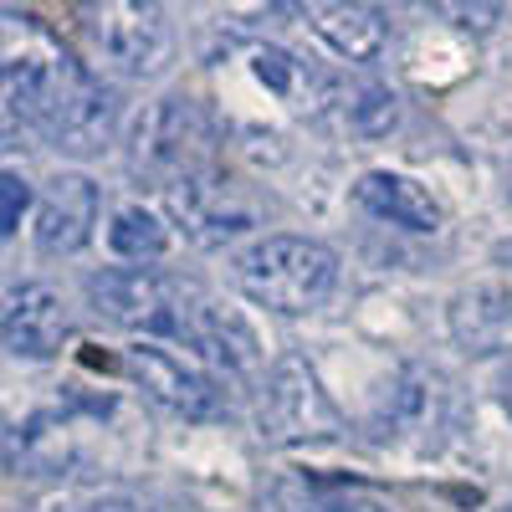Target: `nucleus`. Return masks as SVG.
Returning a JSON list of instances; mask_svg holds the SVG:
<instances>
[{
  "instance_id": "nucleus-14",
  "label": "nucleus",
  "mask_w": 512,
  "mask_h": 512,
  "mask_svg": "<svg viewBox=\"0 0 512 512\" xmlns=\"http://www.w3.org/2000/svg\"><path fill=\"white\" fill-rule=\"evenodd\" d=\"M451 338L466 349V354H497V349H512V287L502 282H477L451 297Z\"/></svg>"
},
{
  "instance_id": "nucleus-22",
  "label": "nucleus",
  "mask_w": 512,
  "mask_h": 512,
  "mask_svg": "<svg viewBox=\"0 0 512 512\" xmlns=\"http://www.w3.org/2000/svg\"><path fill=\"white\" fill-rule=\"evenodd\" d=\"M16 461H21V431L0 415V472H11Z\"/></svg>"
},
{
  "instance_id": "nucleus-15",
  "label": "nucleus",
  "mask_w": 512,
  "mask_h": 512,
  "mask_svg": "<svg viewBox=\"0 0 512 512\" xmlns=\"http://www.w3.org/2000/svg\"><path fill=\"white\" fill-rule=\"evenodd\" d=\"M308 31L338 62H379V52L390 47V16L379 6H308Z\"/></svg>"
},
{
  "instance_id": "nucleus-18",
  "label": "nucleus",
  "mask_w": 512,
  "mask_h": 512,
  "mask_svg": "<svg viewBox=\"0 0 512 512\" xmlns=\"http://www.w3.org/2000/svg\"><path fill=\"white\" fill-rule=\"evenodd\" d=\"M108 246H113V256H123V262H159V256L169 251V226L144 205H123L108 221Z\"/></svg>"
},
{
  "instance_id": "nucleus-25",
  "label": "nucleus",
  "mask_w": 512,
  "mask_h": 512,
  "mask_svg": "<svg viewBox=\"0 0 512 512\" xmlns=\"http://www.w3.org/2000/svg\"><path fill=\"white\" fill-rule=\"evenodd\" d=\"M497 256H502V262H512V241H502V246H497Z\"/></svg>"
},
{
  "instance_id": "nucleus-12",
  "label": "nucleus",
  "mask_w": 512,
  "mask_h": 512,
  "mask_svg": "<svg viewBox=\"0 0 512 512\" xmlns=\"http://www.w3.org/2000/svg\"><path fill=\"white\" fill-rule=\"evenodd\" d=\"M57 47L16 52L0 62V139H16L26 128H47L57 103Z\"/></svg>"
},
{
  "instance_id": "nucleus-19",
  "label": "nucleus",
  "mask_w": 512,
  "mask_h": 512,
  "mask_svg": "<svg viewBox=\"0 0 512 512\" xmlns=\"http://www.w3.org/2000/svg\"><path fill=\"white\" fill-rule=\"evenodd\" d=\"M251 72L262 77L277 98H292V103L303 98V62L287 57L282 47H256L251 52Z\"/></svg>"
},
{
  "instance_id": "nucleus-24",
  "label": "nucleus",
  "mask_w": 512,
  "mask_h": 512,
  "mask_svg": "<svg viewBox=\"0 0 512 512\" xmlns=\"http://www.w3.org/2000/svg\"><path fill=\"white\" fill-rule=\"evenodd\" d=\"M502 410H507V415H512V369H507V374H502Z\"/></svg>"
},
{
  "instance_id": "nucleus-17",
  "label": "nucleus",
  "mask_w": 512,
  "mask_h": 512,
  "mask_svg": "<svg viewBox=\"0 0 512 512\" xmlns=\"http://www.w3.org/2000/svg\"><path fill=\"white\" fill-rule=\"evenodd\" d=\"M333 103H338V113H344L354 139H390L400 128V98H395V88H384V82L359 77V82H349V88H338Z\"/></svg>"
},
{
  "instance_id": "nucleus-3",
  "label": "nucleus",
  "mask_w": 512,
  "mask_h": 512,
  "mask_svg": "<svg viewBox=\"0 0 512 512\" xmlns=\"http://www.w3.org/2000/svg\"><path fill=\"white\" fill-rule=\"evenodd\" d=\"M451 410H456V395L441 369L431 364H400L364 420V431L379 451H410V456H425L436 451L451 431Z\"/></svg>"
},
{
  "instance_id": "nucleus-11",
  "label": "nucleus",
  "mask_w": 512,
  "mask_h": 512,
  "mask_svg": "<svg viewBox=\"0 0 512 512\" xmlns=\"http://www.w3.org/2000/svg\"><path fill=\"white\" fill-rule=\"evenodd\" d=\"M98 210H103V195L88 175H72V169H62V175L47 180V190H41L36 200V251L41 256H72L93 241L98 231Z\"/></svg>"
},
{
  "instance_id": "nucleus-13",
  "label": "nucleus",
  "mask_w": 512,
  "mask_h": 512,
  "mask_svg": "<svg viewBox=\"0 0 512 512\" xmlns=\"http://www.w3.org/2000/svg\"><path fill=\"white\" fill-rule=\"evenodd\" d=\"M354 205L369 210L374 221L395 226V231H410V236H436L446 226V210L441 200L415 185L410 175H395V169H369V175L354 180Z\"/></svg>"
},
{
  "instance_id": "nucleus-6",
  "label": "nucleus",
  "mask_w": 512,
  "mask_h": 512,
  "mask_svg": "<svg viewBox=\"0 0 512 512\" xmlns=\"http://www.w3.org/2000/svg\"><path fill=\"white\" fill-rule=\"evenodd\" d=\"M164 205H169V221L205 251L231 246V241H241V236H251L256 226H262V200H256L241 180L221 175L216 164L195 169V175H185L180 185H169Z\"/></svg>"
},
{
  "instance_id": "nucleus-5",
  "label": "nucleus",
  "mask_w": 512,
  "mask_h": 512,
  "mask_svg": "<svg viewBox=\"0 0 512 512\" xmlns=\"http://www.w3.org/2000/svg\"><path fill=\"white\" fill-rule=\"evenodd\" d=\"M262 436L272 446H323V441H344V410L333 405L323 390V379L308 369V359H277L262 379Z\"/></svg>"
},
{
  "instance_id": "nucleus-20",
  "label": "nucleus",
  "mask_w": 512,
  "mask_h": 512,
  "mask_svg": "<svg viewBox=\"0 0 512 512\" xmlns=\"http://www.w3.org/2000/svg\"><path fill=\"white\" fill-rule=\"evenodd\" d=\"M31 185H26V175L21 169H0V236H16V226H21V216L31 210Z\"/></svg>"
},
{
  "instance_id": "nucleus-23",
  "label": "nucleus",
  "mask_w": 512,
  "mask_h": 512,
  "mask_svg": "<svg viewBox=\"0 0 512 512\" xmlns=\"http://www.w3.org/2000/svg\"><path fill=\"white\" fill-rule=\"evenodd\" d=\"M82 512H144V507H139V502H118V497H113V502H93V507H82Z\"/></svg>"
},
{
  "instance_id": "nucleus-2",
  "label": "nucleus",
  "mask_w": 512,
  "mask_h": 512,
  "mask_svg": "<svg viewBox=\"0 0 512 512\" xmlns=\"http://www.w3.org/2000/svg\"><path fill=\"white\" fill-rule=\"evenodd\" d=\"M210 144H216V123L195 98H154L128 128V175L149 190H169L195 169H210Z\"/></svg>"
},
{
  "instance_id": "nucleus-21",
  "label": "nucleus",
  "mask_w": 512,
  "mask_h": 512,
  "mask_svg": "<svg viewBox=\"0 0 512 512\" xmlns=\"http://www.w3.org/2000/svg\"><path fill=\"white\" fill-rule=\"evenodd\" d=\"M436 11H441V16H456L461 26H492V21L502 16L497 6H436Z\"/></svg>"
},
{
  "instance_id": "nucleus-7",
  "label": "nucleus",
  "mask_w": 512,
  "mask_h": 512,
  "mask_svg": "<svg viewBox=\"0 0 512 512\" xmlns=\"http://www.w3.org/2000/svg\"><path fill=\"white\" fill-rule=\"evenodd\" d=\"M113 128H118V93L108 82L82 67L77 57H57V103L47 118V144L67 159H93L113 144Z\"/></svg>"
},
{
  "instance_id": "nucleus-9",
  "label": "nucleus",
  "mask_w": 512,
  "mask_h": 512,
  "mask_svg": "<svg viewBox=\"0 0 512 512\" xmlns=\"http://www.w3.org/2000/svg\"><path fill=\"white\" fill-rule=\"evenodd\" d=\"M123 369L154 405H164L180 420H226L231 415V395L216 374H205L200 364L169 354L159 344H134L123 354Z\"/></svg>"
},
{
  "instance_id": "nucleus-4",
  "label": "nucleus",
  "mask_w": 512,
  "mask_h": 512,
  "mask_svg": "<svg viewBox=\"0 0 512 512\" xmlns=\"http://www.w3.org/2000/svg\"><path fill=\"white\" fill-rule=\"evenodd\" d=\"M88 303L113 328L149 333V338H185V323L200 297H190L175 277L154 267H113L88 277Z\"/></svg>"
},
{
  "instance_id": "nucleus-16",
  "label": "nucleus",
  "mask_w": 512,
  "mask_h": 512,
  "mask_svg": "<svg viewBox=\"0 0 512 512\" xmlns=\"http://www.w3.org/2000/svg\"><path fill=\"white\" fill-rule=\"evenodd\" d=\"M277 512H395V502L364 482H333L313 472H287L267 487Z\"/></svg>"
},
{
  "instance_id": "nucleus-1",
  "label": "nucleus",
  "mask_w": 512,
  "mask_h": 512,
  "mask_svg": "<svg viewBox=\"0 0 512 512\" xmlns=\"http://www.w3.org/2000/svg\"><path fill=\"white\" fill-rule=\"evenodd\" d=\"M231 277L256 308L297 318V313L323 308L333 297L338 256H333V246H323L313 236H262L231 262Z\"/></svg>"
},
{
  "instance_id": "nucleus-26",
  "label": "nucleus",
  "mask_w": 512,
  "mask_h": 512,
  "mask_svg": "<svg viewBox=\"0 0 512 512\" xmlns=\"http://www.w3.org/2000/svg\"><path fill=\"white\" fill-rule=\"evenodd\" d=\"M507 512H512V507H507Z\"/></svg>"
},
{
  "instance_id": "nucleus-10",
  "label": "nucleus",
  "mask_w": 512,
  "mask_h": 512,
  "mask_svg": "<svg viewBox=\"0 0 512 512\" xmlns=\"http://www.w3.org/2000/svg\"><path fill=\"white\" fill-rule=\"evenodd\" d=\"M72 313L52 282H16L0 292V344L16 359H57Z\"/></svg>"
},
{
  "instance_id": "nucleus-8",
  "label": "nucleus",
  "mask_w": 512,
  "mask_h": 512,
  "mask_svg": "<svg viewBox=\"0 0 512 512\" xmlns=\"http://www.w3.org/2000/svg\"><path fill=\"white\" fill-rule=\"evenodd\" d=\"M88 31L98 57L118 72V77H164L175 62V21L164 6H144V0H123V6H98L88 11Z\"/></svg>"
}]
</instances>
